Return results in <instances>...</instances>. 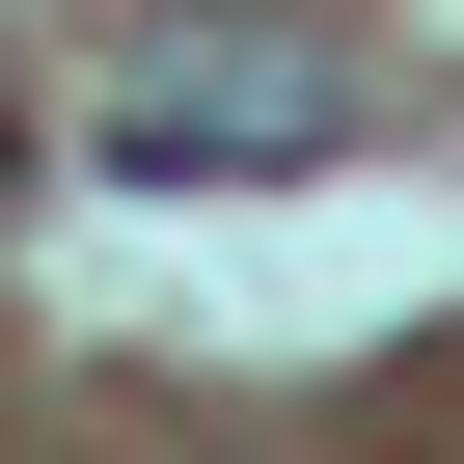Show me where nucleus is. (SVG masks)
Returning a JSON list of instances; mask_svg holds the SVG:
<instances>
[{"mask_svg": "<svg viewBox=\"0 0 464 464\" xmlns=\"http://www.w3.org/2000/svg\"><path fill=\"white\" fill-rule=\"evenodd\" d=\"M328 137H355V82L301 28H218V55H137L110 82V164L137 191H191V164H328Z\"/></svg>", "mask_w": 464, "mask_h": 464, "instance_id": "1", "label": "nucleus"}]
</instances>
